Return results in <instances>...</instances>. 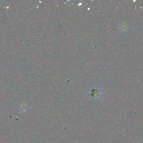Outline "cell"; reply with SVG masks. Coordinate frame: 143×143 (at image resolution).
Returning <instances> with one entry per match:
<instances>
[{
	"label": "cell",
	"instance_id": "6da1fadb",
	"mask_svg": "<svg viewBox=\"0 0 143 143\" xmlns=\"http://www.w3.org/2000/svg\"><path fill=\"white\" fill-rule=\"evenodd\" d=\"M19 110L21 111V112H25V111H27L29 108V104L26 103H21L19 106Z\"/></svg>",
	"mask_w": 143,
	"mask_h": 143
}]
</instances>
